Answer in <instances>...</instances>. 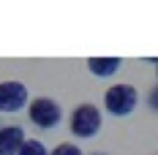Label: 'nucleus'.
<instances>
[{"instance_id": "nucleus-1", "label": "nucleus", "mask_w": 158, "mask_h": 155, "mask_svg": "<svg viewBox=\"0 0 158 155\" xmlns=\"http://www.w3.org/2000/svg\"><path fill=\"white\" fill-rule=\"evenodd\" d=\"M104 104H106V112L114 114V117H126L131 114L136 104H139V93H136V87H131V84H114L109 87L106 93H104Z\"/></svg>"}, {"instance_id": "nucleus-2", "label": "nucleus", "mask_w": 158, "mask_h": 155, "mask_svg": "<svg viewBox=\"0 0 158 155\" xmlns=\"http://www.w3.org/2000/svg\"><path fill=\"white\" fill-rule=\"evenodd\" d=\"M71 133L79 136V139H90L98 133V128H101V112L93 106V104H82L71 112Z\"/></svg>"}, {"instance_id": "nucleus-3", "label": "nucleus", "mask_w": 158, "mask_h": 155, "mask_svg": "<svg viewBox=\"0 0 158 155\" xmlns=\"http://www.w3.org/2000/svg\"><path fill=\"white\" fill-rule=\"evenodd\" d=\"M27 117H30L38 128H55V125L60 123L63 112H60V106H57L52 98H44V95H41V98H33L30 104H27Z\"/></svg>"}, {"instance_id": "nucleus-4", "label": "nucleus", "mask_w": 158, "mask_h": 155, "mask_svg": "<svg viewBox=\"0 0 158 155\" xmlns=\"http://www.w3.org/2000/svg\"><path fill=\"white\" fill-rule=\"evenodd\" d=\"M27 104V87L22 82H0V112L14 114Z\"/></svg>"}, {"instance_id": "nucleus-5", "label": "nucleus", "mask_w": 158, "mask_h": 155, "mask_svg": "<svg viewBox=\"0 0 158 155\" xmlns=\"http://www.w3.org/2000/svg\"><path fill=\"white\" fill-rule=\"evenodd\" d=\"M22 144H25V131L19 125L0 128V155H19Z\"/></svg>"}, {"instance_id": "nucleus-6", "label": "nucleus", "mask_w": 158, "mask_h": 155, "mask_svg": "<svg viewBox=\"0 0 158 155\" xmlns=\"http://www.w3.org/2000/svg\"><path fill=\"white\" fill-rule=\"evenodd\" d=\"M87 68H90L93 76L106 79V76H112V74H117L120 60H117V57H90V60H87Z\"/></svg>"}, {"instance_id": "nucleus-7", "label": "nucleus", "mask_w": 158, "mask_h": 155, "mask_svg": "<svg viewBox=\"0 0 158 155\" xmlns=\"http://www.w3.org/2000/svg\"><path fill=\"white\" fill-rule=\"evenodd\" d=\"M19 155H49V153H47V147H44L38 139H25V144H22Z\"/></svg>"}, {"instance_id": "nucleus-8", "label": "nucleus", "mask_w": 158, "mask_h": 155, "mask_svg": "<svg viewBox=\"0 0 158 155\" xmlns=\"http://www.w3.org/2000/svg\"><path fill=\"white\" fill-rule=\"evenodd\" d=\"M49 155H82V153H79L77 144H68V141H63V144H57V147H55Z\"/></svg>"}, {"instance_id": "nucleus-9", "label": "nucleus", "mask_w": 158, "mask_h": 155, "mask_svg": "<svg viewBox=\"0 0 158 155\" xmlns=\"http://www.w3.org/2000/svg\"><path fill=\"white\" fill-rule=\"evenodd\" d=\"M150 106H153V109H158V87L153 90V93H150Z\"/></svg>"}]
</instances>
